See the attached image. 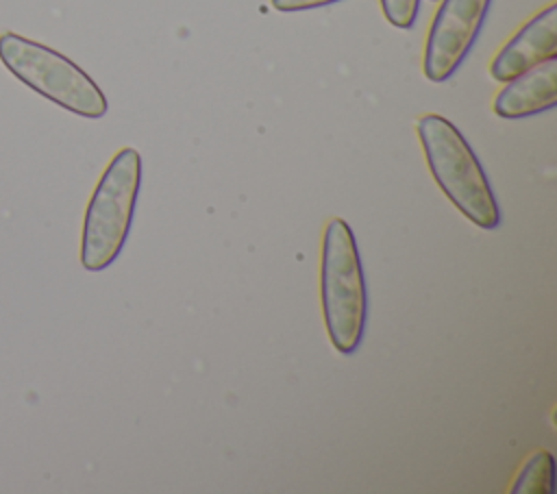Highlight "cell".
Masks as SVG:
<instances>
[{
    "instance_id": "6da1fadb",
    "label": "cell",
    "mask_w": 557,
    "mask_h": 494,
    "mask_svg": "<svg viewBox=\"0 0 557 494\" xmlns=\"http://www.w3.org/2000/svg\"><path fill=\"white\" fill-rule=\"evenodd\" d=\"M429 170L446 198L476 226L496 229L500 224L498 202L474 150L459 128L437 113H426L416 122Z\"/></svg>"
},
{
    "instance_id": "7a4b0ae2",
    "label": "cell",
    "mask_w": 557,
    "mask_h": 494,
    "mask_svg": "<svg viewBox=\"0 0 557 494\" xmlns=\"http://www.w3.org/2000/svg\"><path fill=\"white\" fill-rule=\"evenodd\" d=\"M320 294L331 344L350 355L359 348L368 320V292L355 233L342 218H331L322 237Z\"/></svg>"
},
{
    "instance_id": "3957f363",
    "label": "cell",
    "mask_w": 557,
    "mask_h": 494,
    "mask_svg": "<svg viewBox=\"0 0 557 494\" xmlns=\"http://www.w3.org/2000/svg\"><path fill=\"white\" fill-rule=\"evenodd\" d=\"M141 187V157L122 148L104 168L85 211L81 263L89 272L109 268L122 252Z\"/></svg>"
},
{
    "instance_id": "277c9868",
    "label": "cell",
    "mask_w": 557,
    "mask_h": 494,
    "mask_svg": "<svg viewBox=\"0 0 557 494\" xmlns=\"http://www.w3.org/2000/svg\"><path fill=\"white\" fill-rule=\"evenodd\" d=\"M0 61L20 83L76 115L96 120L109 109L94 78L54 48L7 30L0 35Z\"/></svg>"
},
{
    "instance_id": "5b68a950",
    "label": "cell",
    "mask_w": 557,
    "mask_h": 494,
    "mask_svg": "<svg viewBox=\"0 0 557 494\" xmlns=\"http://www.w3.org/2000/svg\"><path fill=\"white\" fill-rule=\"evenodd\" d=\"M492 0H442L424 44L422 70L431 83H444L474 46Z\"/></svg>"
},
{
    "instance_id": "8992f818",
    "label": "cell",
    "mask_w": 557,
    "mask_h": 494,
    "mask_svg": "<svg viewBox=\"0 0 557 494\" xmlns=\"http://www.w3.org/2000/svg\"><path fill=\"white\" fill-rule=\"evenodd\" d=\"M557 57V4L535 13L492 59L490 74L507 83L524 70Z\"/></svg>"
},
{
    "instance_id": "52a82bcc",
    "label": "cell",
    "mask_w": 557,
    "mask_h": 494,
    "mask_svg": "<svg viewBox=\"0 0 557 494\" xmlns=\"http://www.w3.org/2000/svg\"><path fill=\"white\" fill-rule=\"evenodd\" d=\"M557 102V57L546 59L505 83L494 98V113L520 120L544 113Z\"/></svg>"
},
{
    "instance_id": "ba28073f",
    "label": "cell",
    "mask_w": 557,
    "mask_h": 494,
    "mask_svg": "<svg viewBox=\"0 0 557 494\" xmlns=\"http://www.w3.org/2000/svg\"><path fill=\"white\" fill-rule=\"evenodd\" d=\"M555 459L548 450L533 453L511 485V494H553Z\"/></svg>"
},
{
    "instance_id": "9c48e42d",
    "label": "cell",
    "mask_w": 557,
    "mask_h": 494,
    "mask_svg": "<svg viewBox=\"0 0 557 494\" xmlns=\"http://www.w3.org/2000/svg\"><path fill=\"white\" fill-rule=\"evenodd\" d=\"M383 15L396 28H411L420 9V0H381Z\"/></svg>"
},
{
    "instance_id": "30bf717a",
    "label": "cell",
    "mask_w": 557,
    "mask_h": 494,
    "mask_svg": "<svg viewBox=\"0 0 557 494\" xmlns=\"http://www.w3.org/2000/svg\"><path fill=\"white\" fill-rule=\"evenodd\" d=\"M270 2L276 11L292 13V11H307V9L326 7V4H333V2H339V0H270Z\"/></svg>"
},
{
    "instance_id": "8fae6325",
    "label": "cell",
    "mask_w": 557,
    "mask_h": 494,
    "mask_svg": "<svg viewBox=\"0 0 557 494\" xmlns=\"http://www.w3.org/2000/svg\"><path fill=\"white\" fill-rule=\"evenodd\" d=\"M431 2H435V0H431Z\"/></svg>"
}]
</instances>
